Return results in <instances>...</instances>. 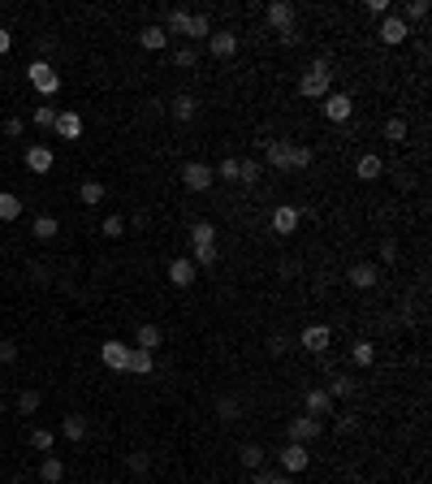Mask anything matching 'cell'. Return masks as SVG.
Segmentation results:
<instances>
[{
    "label": "cell",
    "instance_id": "obj_1",
    "mask_svg": "<svg viewBox=\"0 0 432 484\" xmlns=\"http://www.w3.org/2000/svg\"><path fill=\"white\" fill-rule=\"evenodd\" d=\"M311 160H315V151L307 143H290V139H273V143H268V165H273L277 173H298V169L311 165Z\"/></svg>",
    "mask_w": 432,
    "mask_h": 484
},
{
    "label": "cell",
    "instance_id": "obj_2",
    "mask_svg": "<svg viewBox=\"0 0 432 484\" xmlns=\"http://www.w3.org/2000/svg\"><path fill=\"white\" fill-rule=\"evenodd\" d=\"M329 91H333V65H329V57H315L298 78V95L303 100H324Z\"/></svg>",
    "mask_w": 432,
    "mask_h": 484
},
{
    "label": "cell",
    "instance_id": "obj_3",
    "mask_svg": "<svg viewBox=\"0 0 432 484\" xmlns=\"http://www.w3.org/2000/svg\"><path fill=\"white\" fill-rule=\"evenodd\" d=\"M216 259H221V251H216V225L212 221H199L190 230V264L195 268H212Z\"/></svg>",
    "mask_w": 432,
    "mask_h": 484
},
{
    "label": "cell",
    "instance_id": "obj_4",
    "mask_svg": "<svg viewBox=\"0 0 432 484\" xmlns=\"http://www.w3.org/2000/svg\"><path fill=\"white\" fill-rule=\"evenodd\" d=\"M26 78H31V87L39 95H57L61 91V74H57V65H52V61H31L26 65Z\"/></svg>",
    "mask_w": 432,
    "mask_h": 484
},
{
    "label": "cell",
    "instance_id": "obj_5",
    "mask_svg": "<svg viewBox=\"0 0 432 484\" xmlns=\"http://www.w3.org/2000/svg\"><path fill=\"white\" fill-rule=\"evenodd\" d=\"M264 18H268V26L277 31V39H281V35H290V31H298V9L290 5V0H273Z\"/></svg>",
    "mask_w": 432,
    "mask_h": 484
},
{
    "label": "cell",
    "instance_id": "obj_6",
    "mask_svg": "<svg viewBox=\"0 0 432 484\" xmlns=\"http://www.w3.org/2000/svg\"><path fill=\"white\" fill-rule=\"evenodd\" d=\"M212 182H216V173H212V165H203V160H186L182 165V186L186 190H212Z\"/></svg>",
    "mask_w": 432,
    "mask_h": 484
},
{
    "label": "cell",
    "instance_id": "obj_7",
    "mask_svg": "<svg viewBox=\"0 0 432 484\" xmlns=\"http://www.w3.org/2000/svg\"><path fill=\"white\" fill-rule=\"evenodd\" d=\"M324 117H329L333 126H346L355 117V100L346 91H329V95H324Z\"/></svg>",
    "mask_w": 432,
    "mask_h": 484
},
{
    "label": "cell",
    "instance_id": "obj_8",
    "mask_svg": "<svg viewBox=\"0 0 432 484\" xmlns=\"http://www.w3.org/2000/svg\"><path fill=\"white\" fill-rule=\"evenodd\" d=\"M298 221H303V208H294V203L273 208V217H268V225H273V234H277V238H290V234L298 230Z\"/></svg>",
    "mask_w": 432,
    "mask_h": 484
},
{
    "label": "cell",
    "instance_id": "obj_9",
    "mask_svg": "<svg viewBox=\"0 0 432 484\" xmlns=\"http://www.w3.org/2000/svg\"><path fill=\"white\" fill-rule=\"evenodd\" d=\"M286 433H290V441H294V446H311V441L324 433V424H320L315 415H294Z\"/></svg>",
    "mask_w": 432,
    "mask_h": 484
},
{
    "label": "cell",
    "instance_id": "obj_10",
    "mask_svg": "<svg viewBox=\"0 0 432 484\" xmlns=\"http://www.w3.org/2000/svg\"><path fill=\"white\" fill-rule=\"evenodd\" d=\"M99 363H104V367H113V372H126V363H130V346H126L122 338H108V342L99 346Z\"/></svg>",
    "mask_w": 432,
    "mask_h": 484
},
{
    "label": "cell",
    "instance_id": "obj_11",
    "mask_svg": "<svg viewBox=\"0 0 432 484\" xmlns=\"http://www.w3.org/2000/svg\"><path fill=\"white\" fill-rule=\"evenodd\" d=\"M381 43H389V48H398V43H406L411 39V26L402 22V14H385V22H381Z\"/></svg>",
    "mask_w": 432,
    "mask_h": 484
},
{
    "label": "cell",
    "instance_id": "obj_12",
    "mask_svg": "<svg viewBox=\"0 0 432 484\" xmlns=\"http://www.w3.org/2000/svg\"><path fill=\"white\" fill-rule=\"evenodd\" d=\"M298 342H303V350H311V355H324V350H329V342H333V329H329V325H307Z\"/></svg>",
    "mask_w": 432,
    "mask_h": 484
},
{
    "label": "cell",
    "instance_id": "obj_13",
    "mask_svg": "<svg viewBox=\"0 0 432 484\" xmlns=\"http://www.w3.org/2000/svg\"><path fill=\"white\" fill-rule=\"evenodd\" d=\"M169 286H178V290H186V286H195V277H199V268L190 264V255H182V259H173L169 264Z\"/></svg>",
    "mask_w": 432,
    "mask_h": 484
},
{
    "label": "cell",
    "instance_id": "obj_14",
    "mask_svg": "<svg viewBox=\"0 0 432 484\" xmlns=\"http://www.w3.org/2000/svg\"><path fill=\"white\" fill-rule=\"evenodd\" d=\"M207 52L216 61H230L234 52H238V35L234 31H212V39H207Z\"/></svg>",
    "mask_w": 432,
    "mask_h": 484
},
{
    "label": "cell",
    "instance_id": "obj_15",
    "mask_svg": "<svg viewBox=\"0 0 432 484\" xmlns=\"http://www.w3.org/2000/svg\"><path fill=\"white\" fill-rule=\"evenodd\" d=\"M169 113H173L178 122H195V117H199V95H190V91H178V95L169 100Z\"/></svg>",
    "mask_w": 432,
    "mask_h": 484
},
{
    "label": "cell",
    "instance_id": "obj_16",
    "mask_svg": "<svg viewBox=\"0 0 432 484\" xmlns=\"http://www.w3.org/2000/svg\"><path fill=\"white\" fill-rule=\"evenodd\" d=\"M307 463H311V450L307 446H286L281 450V467H286V475H298V471H307Z\"/></svg>",
    "mask_w": 432,
    "mask_h": 484
},
{
    "label": "cell",
    "instance_id": "obj_17",
    "mask_svg": "<svg viewBox=\"0 0 432 484\" xmlns=\"http://www.w3.org/2000/svg\"><path fill=\"white\" fill-rule=\"evenodd\" d=\"M338 411V402L329 398V394H324V389H307V398H303V415H333Z\"/></svg>",
    "mask_w": 432,
    "mask_h": 484
},
{
    "label": "cell",
    "instance_id": "obj_18",
    "mask_svg": "<svg viewBox=\"0 0 432 484\" xmlns=\"http://www.w3.org/2000/svg\"><path fill=\"white\" fill-rule=\"evenodd\" d=\"M346 281H350L355 290H372L376 281H381V268H376V264H355L350 273H346Z\"/></svg>",
    "mask_w": 432,
    "mask_h": 484
},
{
    "label": "cell",
    "instance_id": "obj_19",
    "mask_svg": "<svg viewBox=\"0 0 432 484\" xmlns=\"http://www.w3.org/2000/svg\"><path fill=\"white\" fill-rule=\"evenodd\" d=\"M22 160H26V169H31V173H48V169H52V147H43V143H31Z\"/></svg>",
    "mask_w": 432,
    "mask_h": 484
},
{
    "label": "cell",
    "instance_id": "obj_20",
    "mask_svg": "<svg viewBox=\"0 0 432 484\" xmlns=\"http://www.w3.org/2000/svg\"><path fill=\"white\" fill-rule=\"evenodd\" d=\"M381 173H385V160L376 156V151L359 156V165H355V178H359V182H376V178H381Z\"/></svg>",
    "mask_w": 432,
    "mask_h": 484
},
{
    "label": "cell",
    "instance_id": "obj_21",
    "mask_svg": "<svg viewBox=\"0 0 432 484\" xmlns=\"http://www.w3.org/2000/svg\"><path fill=\"white\" fill-rule=\"evenodd\" d=\"M134 346H139V350H151V355H156L160 346H165V329H160V325H143V329L134 333Z\"/></svg>",
    "mask_w": 432,
    "mask_h": 484
},
{
    "label": "cell",
    "instance_id": "obj_22",
    "mask_svg": "<svg viewBox=\"0 0 432 484\" xmlns=\"http://www.w3.org/2000/svg\"><path fill=\"white\" fill-rule=\"evenodd\" d=\"M139 43H143L147 52H165L169 35H165V26H160V22H151V26H143V31H139Z\"/></svg>",
    "mask_w": 432,
    "mask_h": 484
},
{
    "label": "cell",
    "instance_id": "obj_23",
    "mask_svg": "<svg viewBox=\"0 0 432 484\" xmlns=\"http://www.w3.org/2000/svg\"><path fill=\"white\" fill-rule=\"evenodd\" d=\"M61 437H65V441H87V415L70 411V415L61 419Z\"/></svg>",
    "mask_w": 432,
    "mask_h": 484
},
{
    "label": "cell",
    "instance_id": "obj_24",
    "mask_svg": "<svg viewBox=\"0 0 432 484\" xmlns=\"http://www.w3.org/2000/svg\"><path fill=\"white\" fill-rule=\"evenodd\" d=\"M151 367H156V355L130 346V363H126V372H134V376H151Z\"/></svg>",
    "mask_w": 432,
    "mask_h": 484
},
{
    "label": "cell",
    "instance_id": "obj_25",
    "mask_svg": "<svg viewBox=\"0 0 432 484\" xmlns=\"http://www.w3.org/2000/svg\"><path fill=\"white\" fill-rule=\"evenodd\" d=\"M52 130H57L61 139H82V117L78 113H57V126Z\"/></svg>",
    "mask_w": 432,
    "mask_h": 484
},
{
    "label": "cell",
    "instance_id": "obj_26",
    "mask_svg": "<svg viewBox=\"0 0 432 484\" xmlns=\"http://www.w3.org/2000/svg\"><path fill=\"white\" fill-rule=\"evenodd\" d=\"M190 18H195L190 9H169L165 14V35H186L190 31Z\"/></svg>",
    "mask_w": 432,
    "mask_h": 484
},
{
    "label": "cell",
    "instance_id": "obj_27",
    "mask_svg": "<svg viewBox=\"0 0 432 484\" xmlns=\"http://www.w3.org/2000/svg\"><path fill=\"white\" fill-rule=\"evenodd\" d=\"M31 234H35V242H52V238L61 234V221H57V217H35Z\"/></svg>",
    "mask_w": 432,
    "mask_h": 484
},
{
    "label": "cell",
    "instance_id": "obj_28",
    "mask_svg": "<svg viewBox=\"0 0 432 484\" xmlns=\"http://www.w3.org/2000/svg\"><path fill=\"white\" fill-rule=\"evenodd\" d=\"M22 208H26V203H22L14 190H0V221H18Z\"/></svg>",
    "mask_w": 432,
    "mask_h": 484
},
{
    "label": "cell",
    "instance_id": "obj_29",
    "mask_svg": "<svg viewBox=\"0 0 432 484\" xmlns=\"http://www.w3.org/2000/svg\"><path fill=\"white\" fill-rule=\"evenodd\" d=\"M324 394H329L333 402H342V398L355 394V381H350V376H342V372H333V376H329V389H324Z\"/></svg>",
    "mask_w": 432,
    "mask_h": 484
},
{
    "label": "cell",
    "instance_id": "obj_30",
    "mask_svg": "<svg viewBox=\"0 0 432 484\" xmlns=\"http://www.w3.org/2000/svg\"><path fill=\"white\" fill-rule=\"evenodd\" d=\"M61 475H65V463H61L57 454H48L43 467H39V480H43V484H61Z\"/></svg>",
    "mask_w": 432,
    "mask_h": 484
},
{
    "label": "cell",
    "instance_id": "obj_31",
    "mask_svg": "<svg viewBox=\"0 0 432 484\" xmlns=\"http://www.w3.org/2000/svg\"><path fill=\"white\" fill-rule=\"evenodd\" d=\"M264 178V165H259V160H238V182L242 186H255Z\"/></svg>",
    "mask_w": 432,
    "mask_h": 484
},
{
    "label": "cell",
    "instance_id": "obj_32",
    "mask_svg": "<svg viewBox=\"0 0 432 484\" xmlns=\"http://www.w3.org/2000/svg\"><path fill=\"white\" fill-rule=\"evenodd\" d=\"M186 39H212V18H207V14H195V18H190V31H186Z\"/></svg>",
    "mask_w": 432,
    "mask_h": 484
},
{
    "label": "cell",
    "instance_id": "obj_33",
    "mask_svg": "<svg viewBox=\"0 0 432 484\" xmlns=\"http://www.w3.org/2000/svg\"><path fill=\"white\" fill-rule=\"evenodd\" d=\"M78 199H82L87 208H95V203H104V186L91 178V182H82V186H78Z\"/></svg>",
    "mask_w": 432,
    "mask_h": 484
},
{
    "label": "cell",
    "instance_id": "obj_34",
    "mask_svg": "<svg viewBox=\"0 0 432 484\" xmlns=\"http://www.w3.org/2000/svg\"><path fill=\"white\" fill-rule=\"evenodd\" d=\"M350 359H355L359 367H372V359H376V346L363 338V342H355V346H350Z\"/></svg>",
    "mask_w": 432,
    "mask_h": 484
},
{
    "label": "cell",
    "instance_id": "obj_35",
    "mask_svg": "<svg viewBox=\"0 0 432 484\" xmlns=\"http://www.w3.org/2000/svg\"><path fill=\"white\" fill-rule=\"evenodd\" d=\"M238 454H242V467H251V471H259V467H264V446L247 441V446H242Z\"/></svg>",
    "mask_w": 432,
    "mask_h": 484
},
{
    "label": "cell",
    "instance_id": "obj_36",
    "mask_svg": "<svg viewBox=\"0 0 432 484\" xmlns=\"http://www.w3.org/2000/svg\"><path fill=\"white\" fill-rule=\"evenodd\" d=\"M126 467H130V475H147L151 454H147V450H130V454H126Z\"/></svg>",
    "mask_w": 432,
    "mask_h": 484
},
{
    "label": "cell",
    "instance_id": "obj_37",
    "mask_svg": "<svg viewBox=\"0 0 432 484\" xmlns=\"http://www.w3.org/2000/svg\"><path fill=\"white\" fill-rule=\"evenodd\" d=\"M216 415H221L225 424H234V419L242 415V407H238V398H230V394H225V398H216Z\"/></svg>",
    "mask_w": 432,
    "mask_h": 484
},
{
    "label": "cell",
    "instance_id": "obj_38",
    "mask_svg": "<svg viewBox=\"0 0 432 484\" xmlns=\"http://www.w3.org/2000/svg\"><path fill=\"white\" fill-rule=\"evenodd\" d=\"M251 484H294V475H286V471H251Z\"/></svg>",
    "mask_w": 432,
    "mask_h": 484
},
{
    "label": "cell",
    "instance_id": "obj_39",
    "mask_svg": "<svg viewBox=\"0 0 432 484\" xmlns=\"http://www.w3.org/2000/svg\"><path fill=\"white\" fill-rule=\"evenodd\" d=\"M406 130H411L406 117H389V122H385V139H389V143H406Z\"/></svg>",
    "mask_w": 432,
    "mask_h": 484
},
{
    "label": "cell",
    "instance_id": "obj_40",
    "mask_svg": "<svg viewBox=\"0 0 432 484\" xmlns=\"http://www.w3.org/2000/svg\"><path fill=\"white\" fill-rule=\"evenodd\" d=\"M212 173H216V182H238V160H234V156L221 160V165H216Z\"/></svg>",
    "mask_w": 432,
    "mask_h": 484
},
{
    "label": "cell",
    "instance_id": "obj_41",
    "mask_svg": "<svg viewBox=\"0 0 432 484\" xmlns=\"http://www.w3.org/2000/svg\"><path fill=\"white\" fill-rule=\"evenodd\" d=\"M35 126L52 130V126H57V109H52V104H39V109H35Z\"/></svg>",
    "mask_w": 432,
    "mask_h": 484
},
{
    "label": "cell",
    "instance_id": "obj_42",
    "mask_svg": "<svg viewBox=\"0 0 432 484\" xmlns=\"http://www.w3.org/2000/svg\"><path fill=\"white\" fill-rule=\"evenodd\" d=\"M173 65H182V70H195V65H199V52H195L190 43H186V48H178V52H173Z\"/></svg>",
    "mask_w": 432,
    "mask_h": 484
},
{
    "label": "cell",
    "instance_id": "obj_43",
    "mask_svg": "<svg viewBox=\"0 0 432 484\" xmlns=\"http://www.w3.org/2000/svg\"><path fill=\"white\" fill-rule=\"evenodd\" d=\"M39 402H43V398H39V389H22L18 411H22V415H35V411H39Z\"/></svg>",
    "mask_w": 432,
    "mask_h": 484
},
{
    "label": "cell",
    "instance_id": "obj_44",
    "mask_svg": "<svg viewBox=\"0 0 432 484\" xmlns=\"http://www.w3.org/2000/svg\"><path fill=\"white\" fill-rule=\"evenodd\" d=\"M423 18H428V0H411L406 14H402V22L411 26V22H423Z\"/></svg>",
    "mask_w": 432,
    "mask_h": 484
},
{
    "label": "cell",
    "instance_id": "obj_45",
    "mask_svg": "<svg viewBox=\"0 0 432 484\" xmlns=\"http://www.w3.org/2000/svg\"><path fill=\"white\" fill-rule=\"evenodd\" d=\"M104 238H126V217H104Z\"/></svg>",
    "mask_w": 432,
    "mask_h": 484
},
{
    "label": "cell",
    "instance_id": "obj_46",
    "mask_svg": "<svg viewBox=\"0 0 432 484\" xmlns=\"http://www.w3.org/2000/svg\"><path fill=\"white\" fill-rule=\"evenodd\" d=\"M52 446H57V437H52L48 428H35L31 433V450H52Z\"/></svg>",
    "mask_w": 432,
    "mask_h": 484
},
{
    "label": "cell",
    "instance_id": "obj_47",
    "mask_svg": "<svg viewBox=\"0 0 432 484\" xmlns=\"http://www.w3.org/2000/svg\"><path fill=\"white\" fill-rule=\"evenodd\" d=\"M290 350V342H286V333H273V338H268V355H273V359H281Z\"/></svg>",
    "mask_w": 432,
    "mask_h": 484
},
{
    "label": "cell",
    "instance_id": "obj_48",
    "mask_svg": "<svg viewBox=\"0 0 432 484\" xmlns=\"http://www.w3.org/2000/svg\"><path fill=\"white\" fill-rule=\"evenodd\" d=\"M14 359H18V342L0 338V363H14Z\"/></svg>",
    "mask_w": 432,
    "mask_h": 484
},
{
    "label": "cell",
    "instance_id": "obj_49",
    "mask_svg": "<svg viewBox=\"0 0 432 484\" xmlns=\"http://www.w3.org/2000/svg\"><path fill=\"white\" fill-rule=\"evenodd\" d=\"M0 130H5V139H22V130H26V126H22V117H9Z\"/></svg>",
    "mask_w": 432,
    "mask_h": 484
},
{
    "label": "cell",
    "instance_id": "obj_50",
    "mask_svg": "<svg viewBox=\"0 0 432 484\" xmlns=\"http://www.w3.org/2000/svg\"><path fill=\"white\" fill-rule=\"evenodd\" d=\"M363 9L376 14V18H385V14H389V0H363Z\"/></svg>",
    "mask_w": 432,
    "mask_h": 484
},
{
    "label": "cell",
    "instance_id": "obj_51",
    "mask_svg": "<svg viewBox=\"0 0 432 484\" xmlns=\"http://www.w3.org/2000/svg\"><path fill=\"white\" fill-rule=\"evenodd\" d=\"M381 259H385V264H394V259H398V242H394V238H385V242H381Z\"/></svg>",
    "mask_w": 432,
    "mask_h": 484
},
{
    "label": "cell",
    "instance_id": "obj_52",
    "mask_svg": "<svg viewBox=\"0 0 432 484\" xmlns=\"http://www.w3.org/2000/svg\"><path fill=\"white\" fill-rule=\"evenodd\" d=\"M355 428H359L355 415H342V419H338V433H355Z\"/></svg>",
    "mask_w": 432,
    "mask_h": 484
},
{
    "label": "cell",
    "instance_id": "obj_53",
    "mask_svg": "<svg viewBox=\"0 0 432 484\" xmlns=\"http://www.w3.org/2000/svg\"><path fill=\"white\" fill-rule=\"evenodd\" d=\"M9 48H14V35H9V26H0V57H5Z\"/></svg>",
    "mask_w": 432,
    "mask_h": 484
},
{
    "label": "cell",
    "instance_id": "obj_54",
    "mask_svg": "<svg viewBox=\"0 0 432 484\" xmlns=\"http://www.w3.org/2000/svg\"><path fill=\"white\" fill-rule=\"evenodd\" d=\"M31 281H48V268L43 264H31Z\"/></svg>",
    "mask_w": 432,
    "mask_h": 484
},
{
    "label": "cell",
    "instance_id": "obj_55",
    "mask_svg": "<svg viewBox=\"0 0 432 484\" xmlns=\"http://www.w3.org/2000/svg\"><path fill=\"white\" fill-rule=\"evenodd\" d=\"M108 484H126V480H108Z\"/></svg>",
    "mask_w": 432,
    "mask_h": 484
},
{
    "label": "cell",
    "instance_id": "obj_56",
    "mask_svg": "<svg viewBox=\"0 0 432 484\" xmlns=\"http://www.w3.org/2000/svg\"><path fill=\"white\" fill-rule=\"evenodd\" d=\"M0 385H5V376H0Z\"/></svg>",
    "mask_w": 432,
    "mask_h": 484
},
{
    "label": "cell",
    "instance_id": "obj_57",
    "mask_svg": "<svg viewBox=\"0 0 432 484\" xmlns=\"http://www.w3.org/2000/svg\"><path fill=\"white\" fill-rule=\"evenodd\" d=\"M0 415H5V407H0Z\"/></svg>",
    "mask_w": 432,
    "mask_h": 484
},
{
    "label": "cell",
    "instance_id": "obj_58",
    "mask_svg": "<svg viewBox=\"0 0 432 484\" xmlns=\"http://www.w3.org/2000/svg\"><path fill=\"white\" fill-rule=\"evenodd\" d=\"M143 484H147V480H143Z\"/></svg>",
    "mask_w": 432,
    "mask_h": 484
}]
</instances>
